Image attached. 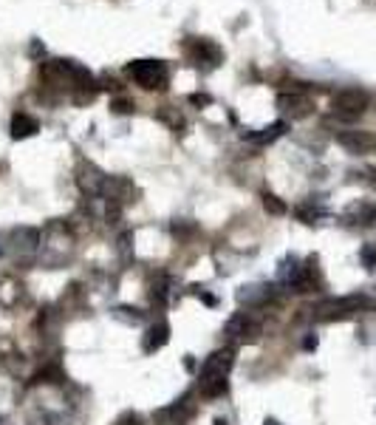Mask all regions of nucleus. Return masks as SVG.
Instances as JSON below:
<instances>
[{
  "mask_svg": "<svg viewBox=\"0 0 376 425\" xmlns=\"http://www.w3.org/2000/svg\"><path fill=\"white\" fill-rule=\"evenodd\" d=\"M127 77L144 91H165L170 83V71L162 60H133L127 62Z\"/></svg>",
  "mask_w": 376,
  "mask_h": 425,
  "instance_id": "1",
  "label": "nucleus"
},
{
  "mask_svg": "<svg viewBox=\"0 0 376 425\" xmlns=\"http://www.w3.org/2000/svg\"><path fill=\"white\" fill-rule=\"evenodd\" d=\"M376 304L368 298V295H348V298H331V301H323L314 306V318L317 321H345V318H354L356 312L362 309H373Z\"/></svg>",
  "mask_w": 376,
  "mask_h": 425,
  "instance_id": "2",
  "label": "nucleus"
},
{
  "mask_svg": "<svg viewBox=\"0 0 376 425\" xmlns=\"http://www.w3.org/2000/svg\"><path fill=\"white\" fill-rule=\"evenodd\" d=\"M368 108V94L359 91V88H345V91H337L331 97V114L345 119V122H354L365 114Z\"/></svg>",
  "mask_w": 376,
  "mask_h": 425,
  "instance_id": "3",
  "label": "nucleus"
},
{
  "mask_svg": "<svg viewBox=\"0 0 376 425\" xmlns=\"http://www.w3.org/2000/svg\"><path fill=\"white\" fill-rule=\"evenodd\" d=\"M184 54L195 62V65H207V68H215L221 60H223V51L218 48V43L207 40V37H190L184 43Z\"/></svg>",
  "mask_w": 376,
  "mask_h": 425,
  "instance_id": "4",
  "label": "nucleus"
},
{
  "mask_svg": "<svg viewBox=\"0 0 376 425\" xmlns=\"http://www.w3.org/2000/svg\"><path fill=\"white\" fill-rule=\"evenodd\" d=\"M337 142L348 154H354V156H365V154L376 151V136L368 133V130H340Z\"/></svg>",
  "mask_w": 376,
  "mask_h": 425,
  "instance_id": "5",
  "label": "nucleus"
},
{
  "mask_svg": "<svg viewBox=\"0 0 376 425\" xmlns=\"http://www.w3.org/2000/svg\"><path fill=\"white\" fill-rule=\"evenodd\" d=\"M232 363H235V351H232V349H218V351H212L209 358L204 360V366H201V380L227 377L230 369H232Z\"/></svg>",
  "mask_w": 376,
  "mask_h": 425,
  "instance_id": "6",
  "label": "nucleus"
},
{
  "mask_svg": "<svg viewBox=\"0 0 376 425\" xmlns=\"http://www.w3.org/2000/svg\"><path fill=\"white\" fill-rule=\"evenodd\" d=\"M277 108L286 114V116H291V119H303V116H309L312 111H314V102L306 97V94H280L277 97Z\"/></svg>",
  "mask_w": 376,
  "mask_h": 425,
  "instance_id": "7",
  "label": "nucleus"
},
{
  "mask_svg": "<svg viewBox=\"0 0 376 425\" xmlns=\"http://www.w3.org/2000/svg\"><path fill=\"white\" fill-rule=\"evenodd\" d=\"M167 340H170V326H167L165 321H159V323H153V326L144 332L141 349H144L147 354H153V351H159L162 346H167Z\"/></svg>",
  "mask_w": 376,
  "mask_h": 425,
  "instance_id": "8",
  "label": "nucleus"
},
{
  "mask_svg": "<svg viewBox=\"0 0 376 425\" xmlns=\"http://www.w3.org/2000/svg\"><path fill=\"white\" fill-rule=\"evenodd\" d=\"M9 241H12L15 252H34L40 244V233L34 227H18L9 233Z\"/></svg>",
  "mask_w": 376,
  "mask_h": 425,
  "instance_id": "9",
  "label": "nucleus"
},
{
  "mask_svg": "<svg viewBox=\"0 0 376 425\" xmlns=\"http://www.w3.org/2000/svg\"><path fill=\"white\" fill-rule=\"evenodd\" d=\"M9 130H12V139H29V136H34L40 130V122L34 116H29V114H15Z\"/></svg>",
  "mask_w": 376,
  "mask_h": 425,
  "instance_id": "10",
  "label": "nucleus"
},
{
  "mask_svg": "<svg viewBox=\"0 0 376 425\" xmlns=\"http://www.w3.org/2000/svg\"><path fill=\"white\" fill-rule=\"evenodd\" d=\"M283 133H286V122H272V125H266L255 133H246V139L252 142V145H269V142L280 139Z\"/></svg>",
  "mask_w": 376,
  "mask_h": 425,
  "instance_id": "11",
  "label": "nucleus"
},
{
  "mask_svg": "<svg viewBox=\"0 0 376 425\" xmlns=\"http://www.w3.org/2000/svg\"><path fill=\"white\" fill-rule=\"evenodd\" d=\"M105 182H108V176H102L94 165H88V168L83 170V176H80L83 190H85V193H91V196H99V193L105 190Z\"/></svg>",
  "mask_w": 376,
  "mask_h": 425,
  "instance_id": "12",
  "label": "nucleus"
},
{
  "mask_svg": "<svg viewBox=\"0 0 376 425\" xmlns=\"http://www.w3.org/2000/svg\"><path fill=\"white\" fill-rule=\"evenodd\" d=\"M201 394H204V397H221V394H227V377L201 380Z\"/></svg>",
  "mask_w": 376,
  "mask_h": 425,
  "instance_id": "13",
  "label": "nucleus"
},
{
  "mask_svg": "<svg viewBox=\"0 0 376 425\" xmlns=\"http://www.w3.org/2000/svg\"><path fill=\"white\" fill-rule=\"evenodd\" d=\"M162 122H167L173 130H179V128H184V116L179 114V108H173V105H165L159 114H156Z\"/></svg>",
  "mask_w": 376,
  "mask_h": 425,
  "instance_id": "14",
  "label": "nucleus"
},
{
  "mask_svg": "<svg viewBox=\"0 0 376 425\" xmlns=\"http://www.w3.org/2000/svg\"><path fill=\"white\" fill-rule=\"evenodd\" d=\"M246 332H252V326H249L246 315H235V318L227 323V335H232V337H238V335H246Z\"/></svg>",
  "mask_w": 376,
  "mask_h": 425,
  "instance_id": "15",
  "label": "nucleus"
},
{
  "mask_svg": "<svg viewBox=\"0 0 376 425\" xmlns=\"http://www.w3.org/2000/svg\"><path fill=\"white\" fill-rule=\"evenodd\" d=\"M263 207H266V212H272V216H283L286 212V204L274 193H263Z\"/></svg>",
  "mask_w": 376,
  "mask_h": 425,
  "instance_id": "16",
  "label": "nucleus"
},
{
  "mask_svg": "<svg viewBox=\"0 0 376 425\" xmlns=\"http://www.w3.org/2000/svg\"><path fill=\"white\" fill-rule=\"evenodd\" d=\"M359 258H362L365 269H376V244H365L359 250Z\"/></svg>",
  "mask_w": 376,
  "mask_h": 425,
  "instance_id": "17",
  "label": "nucleus"
},
{
  "mask_svg": "<svg viewBox=\"0 0 376 425\" xmlns=\"http://www.w3.org/2000/svg\"><path fill=\"white\" fill-rule=\"evenodd\" d=\"M111 108H113V114H133V111H136V102H133V100L119 97V100H113V102H111Z\"/></svg>",
  "mask_w": 376,
  "mask_h": 425,
  "instance_id": "18",
  "label": "nucleus"
},
{
  "mask_svg": "<svg viewBox=\"0 0 376 425\" xmlns=\"http://www.w3.org/2000/svg\"><path fill=\"white\" fill-rule=\"evenodd\" d=\"M113 425H141V417H139V414H133V411H127V414H122Z\"/></svg>",
  "mask_w": 376,
  "mask_h": 425,
  "instance_id": "19",
  "label": "nucleus"
},
{
  "mask_svg": "<svg viewBox=\"0 0 376 425\" xmlns=\"http://www.w3.org/2000/svg\"><path fill=\"white\" fill-rule=\"evenodd\" d=\"M190 100H193L195 105H207V102H209V97H204V94H193Z\"/></svg>",
  "mask_w": 376,
  "mask_h": 425,
  "instance_id": "20",
  "label": "nucleus"
},
{
  "mask_svg": "<svg viewBox=\"0 0 376 425\" xmlns=\"http://www.w3.org/2000/svg\"><path fill=\"white\" fill-rule=\"evenodd\" d=\"M303 346H306V349H317V337H306Z\"/></svg>",
  "mask_w": 376,
  "mask_h": 425,
  "instance_id": "21",
  "label": "nucleus"
},
{
  "mask_svg": "<svg viewBox=\"0 0 376 425\" xmlns=\"http://www.w3.org/2000/svg\"><path fill=\"white\" fill-rule=\"evenodd\" d=\"M215 425H230V422H227V419H221V417H218V419H215Z\"/></svg>",
  "mask_w": 376,
  "mask_h": 425,
  "instance_id": "22",
  "label": "nucleus"
},
{
  "mask_svg": "<svg viewBox=\"0 0 376 425\" xmlns=\"http://www.w3.org/2000/svg\"><path fill=\"white\" fill-rule=\"evenodd\" d=\"M0 425H9V419H6V417H0Z\"/></svg>",
  "mask_w": 376,
  "mask_h": 425,
  "instance_id": "23",
  "label": "nucleus"
},
{
  "mask_svg": "<svg viewBox=\"0 0 376 425\" xmlns=\"http://www.w3.org/2000/svg\"><path fill=\"white\" fill-rule=\"evenodd\" d=\"M263 425H277V422H274V419H266V422H263Z\"/></svg>",
  "mask_w": 376,
  "mask_h": 425,
  "instance_id": "24",
  "label": "nucleus"
}]
</instances>
